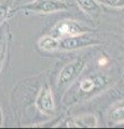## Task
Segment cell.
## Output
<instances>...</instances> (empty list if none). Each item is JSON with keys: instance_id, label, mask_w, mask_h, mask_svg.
Instances as JSON below:
<instances>
[{"instance_id": "15", "label": "cell", "mask_w": 124, "mask_h": 129, "mask_svg": "<svg viewBox=\"0 0 124 129\" xmlns=\"http://www.w3.org/2000/svg\"><path fill=\"white\" fill-rule=\"evenodd\" d=\"M2 122H3V115H2V111H1V108H0V127L2 126Z\"/></svg>"}, {"instance_id": "1", "label": "cell", "mask_w": 124, "mask_h": 129, "mask_svg": "<svg viewBox=\"0 0 124 129\" xmlns=\"http://www.w3.org/2000/svg\"><path fill=\"white\" fill-rule=\"evenodd\" d=\"M69 6L61 0H35L33 2L18 6L15 11H24L34 14H50L69 9Z\"/></svg>"}, {"instance_id": "9", "label": "cell", "mask_w": 124, "mask_h": 129, "mask_svg": "<svg viewBox=\"0 0 124 129\" xmlns=\"http://www.w3.org/2000/svg\"><path fill=\"white\" fill-rule=\"evenodd\" d=\"M39 47L46 52H53L58 50V38L52 35H46L44 37L40 38L38 41Z\"/></svg>"}, {"instance_id": "16", "label": "cell", "mask_w": 124, "mask_h": 129, "mask_svg": "<svg viewBox=\"0 0 124 129\" xmlns=\"http://www.w3.org/2000/svg\"><path fill=\"white\" fill-rule=\"evenodd\" d=\"M122 125H124V124H122Z\"/></svg>"}, {"instance_id": "12", "label": "cell", "mask_w": 124, "mask_h": 129, "mask_svg": "<svg viewBox=\"0 0 124 129\" xmlns=\"http://www.w3.org/2000/svg\"><path fill=\"white\" fill-rule=\"evenodd\" d=\"M13 3V0H5L1 5H0V25L6 21V18L9 15L10 8Z\"/></svg>"}, {"instance_id": "11", "label": "cell", "mask_w": 124, "mask_h": 129, "mask_svg": "<svg viewBox=\"0 0 124 129\" xmlns=\"http://www.w3.org/2000/svg\"><path fill=\"white\" fill-rule=\"evenodd\" d=\"M7 25H0V69L2 67V62L5 60L7 48H8V39H7Z\"/></svg>"}, {"instance_id": "2", "label": "cell", "mask_w": 124, "mask_h": 129, "mask_svg": "<svg viewBox=\"0 0 124 129\" xmlns=\"http://www.w3.org/2000/svg\"><path fill=\"white\" fill-rule=\"evenodd\" d=\"M99 44V40L96 36L91 32H85L73 37L58 38V50L57 51H73L79 48L92 46Z\"/></svg>"}, {"instance_id": "7", "label": "cell", "mask_w": 124, "mask_h": 129, "mask_svg": "<svg viewBox=\"0 0 124 129\" xmlns=\"http://www.w3.org/2000/svg\"><path fill=\"white\" fill-rule=\"evenodd\" d=\"M108 118L112 124H124V100L115 102L108 112Z\"/></svg>"}, {"instance_id": "14", "label": "cell", "mask_w": 124, "mask_h": 129, "mask_svg": "<svg viewBox=\"0 0 124 129\" xmlns=\"http://www.w3.org/2000/svg\"><path fill=\"white\" fill-rule=\"evenodd\" d=\"M35 0H15V5L17 6H23V5H26V3H29V2H33Z\"/></svg>"}, {"instance_id": "5", "label": "cell", "mask_w": 124, "mask_h": 129, "mask_svg": "<svg viewBox=\"0 0 124 129\" xmlns=\"http://www.w3.org/2000/svg\"><path fill=\"white\" fill-rule=\"evenodd\" d=\"M36 108L45 115H52L55 111V102L53 94L49 86H43L36 98Z\"/></svg>"}, {"instance_id": "6", "label": "cell", "mask_w": 124, "mask_h": 129, "mask_svg": "<svg viewBox=\"0 0 124 129\" xmlns=\"http://www.w3.org/2000/svg\"><path fill=\"white\" fill-rule=\"evenodd\" d=\"M62 125L64 127L69 128H94L97 127L98 122L96 116L92 114H84L68 118Z\"/></svg>"}, {"instance_id": "13", "label": "cell", "mask_w": 124, "mask_h": 129, "mask_svg": "<svg viewBox=\"0 0 124 129\" xmlns=\"http://www.w3.org/2000/svg\"><path fill=\"white\" fill-rule=\"evenodd\" d=\"M97 1L111 8H124V0H97Z\"/></svg>"}, {"instance_id": "10", "label": "cell", "mask_w": 124, "mask_h": 129, "mask_svg": "<svg viewBox=\"0 0 124 129\" xmlns=\"http://www.w3.org/2000/svg\"><path fill=\"white\" fill-rule=\"evenodd\" d=\"M103 79L102 78H93V76H89L85 78L84 80H82L79 84V88L80 90L84 94H89L92 92L94 89H96L99 85L102 84Z\"/></svg>"}, {"instance_id": "4", "label": "cell", "mask_w": 124, "mask_h": 129, "mask_svg": "<svg viewBox=\"0 0 124 129\" xmlns=\"http://www.w3.org/2000/svg\"><path fill=\"white\" fill-rule=\"evenodd\" d=\"M85 32H91V29L89 27L82 25L78 21H73V19L61 21L57 24H55L51 29V35L56 38L73 37V36L85 34Z\"/></svg>"}, {"instance_id": "3", "label": "cell", "mask_w": 124, "mask_h": 129, "mask_svg": "<svg viewBox=\"0 0 124 129\" xmlns=\"http://www.w3.org/2000/svg\"><path fill=\"white\" fill-rule=\"evenodd\" d=\"M86 62L81 58L75 59L69 63H67L65 67L61 70L57 79V86L58 88H66L71 85L76 79L82 73L84 70Z\"/></svg>"}, {"instance_id": "8", "label": "cell", "mask_w": 124, "mask_h": 129, "mask_svg": "<svg viewBox=\"0 0 124 129\" xmlns=\"http://www.w3.org/2000/svg\"><path fill=\"white\" fill-rule=\"evenodd\" d=\"M77 3L83 12L92 17H96L102 13V8L97 0H77Z\"/></svg>"}]
</instances>
